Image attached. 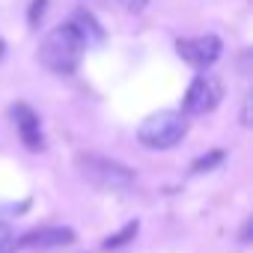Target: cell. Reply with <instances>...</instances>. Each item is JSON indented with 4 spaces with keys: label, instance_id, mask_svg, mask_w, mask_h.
<instances>
[{
    "label": "cell",
    "instance_id": "obj_1",
    "mask_svg": "<svg viewBox=\"0 0 253 253\" xmlns=\"http://www.w3.org/2000/svg\"><path fill=\"white\" fill-rule=\"evenodd\" d=\"M84 51H86V42L78 33V27L75 24H60V27H54L42 39V45H39V63L48 72H54V75H72L81 66Z\"/></svg>",
    "mask_w": 253,
    "mask_h": 253
},
{
    "label": "cell",
    "instance_id": "obj_2",
    "mask_svg": "<svg viewBox=\"0 0 253 253\" xmlns=\"http://www.w3.org/2000/svg\"><path fill=\"white\" fill-rule=\"evenodd\" d=\"M78 170L98 191L119 194V191H128L134 185V170L125 167V164H119V161H113V158H107V155L84 152V155H78Z\"/></svg>",
    "mask_w": 253,
    "mask_h": 253
},
{
    "label": "cell",
    "instance_id": "obj_3",
    "mask_svg": "<svg viewBox=\"0 0 253 253\" xmlns=\"http://www.w3.org/2000/svg\"><path fill=\"white\" fill-rule=\"evenodd\" d=\"M188 134V116L179 110H158L143 119L137 128V140L146 149H173Z\"/></svg>",
    "mask_w": 253,
    "mask_h": 253
},
{
    "label": "cell",
    "instance_id": "obj_4",
    "mask_svg": "<svg viewBox=\"0 0 253 253\" xmlns=\"http://www.w3.org/2000/svg\"><path fill=\"white\" fill-rule=\"evenodd\" d=\"M223 98V84L217 75H197L185 92V113L188 116H206L211 113Z\"/></svg>",
    "mask_w": 253,
    "mask_h": 253
},
{
    "label": "cell",
    "instance_id": "obj_5",
    "mask_svg": "<svg viewBox=\"0 0 253 253\" xmlns=\"http://www.w3.org/2000/svg\"><path fill=\"white\" fill-rule=\"evenodd\" d=\"M176 51L179 57L194 66V69H209L220 60L223 54V42L214 36V33H206V36H194V39H179L176 42Z\"/></svg>",
    "mask_w": 253,
    "mask_h": 253
},
{
    "label": "cell",
    "instance_id": "obj_6",
    "mask_svg": "<svg viewBox=\"0 0 253 253\" xmlns=\"http://www.w3.org/2000/svg\"><path fill=\"white\" fill-rule=\"evenodd\" d=\"M9 116H12V122H15V131H18L21 143H24L30 152H42V149H45V137H42V125H39L36 110H33L30 104H24V101H15V104L9 107Z\"/></svg>",
    "mask_w": 253,
    "mask_h": 253
},
{
    "label": "cell",
    "instance_id": "obj_7",
    "mask_svg": "<svg viewBox=\"0 0 253 253\" xmlns=\"http://www.w3.org/2000/svg\"><path fill=\"white\" fill-rule=\"evenodd\" d=\"M75 244V229L72 226H39L30 229L24 238H18V247H30V250H54V247H69Z\"/></svg>",
    "mask_w": 253,
    "mask_h": 253
},
{
    "label": "cell",
    "instance_id": "obj_8",
    "mask_svg": "<svg viewBox=\"0 0 253 253\" xmlns=\"http://www.w3.org/2000/svg\"><path fill=\"white\" fill-rule=\"evenodd\" d=\"M72 24H75V27H78V33H81V36H84V42H86V45H89V36H92V39H95V42H98V39H101V36H104V33H101V27H98V24H95V18H92V15H89V12H84V9H81V12H78V15H75V21H72Z\"/></svg>",
    "mask_w": 253,
    "mask_h": 253
},
{
    "label": "cell",
    "instance_id": "obj_9",
    "mask_svg": "<svg viewBox=\"0 0 253 253\" xmlns=\"http://www.w3.org/2000/svg\"><path fill=\"white\" fill-rule=\"evenodd\" d=\"M137 229H140V226H137V220L125 223V226H122L116 235H107V238L101 241V247H104V250H116V247H122V244H128V241L137 235Z\"/></svg>",
    "mask_w": 253,
    "mask_h": 253
},
{
    "label": "cell",
    "instance_id": "obj_10",
    "mask_svg": "<svg viewBox=\"0 0 253 253\" xmlns=\"http://www.w3.org/2000/svg\"><path fill=\"white\" fill-rule=\"evenodd\" d=\"M18 250V235L9 223L0 220V253H15Z\"/></svg>",
    "mask_w": 253,
    "mask_h": 253
},
{
    "label": "cell",
    "instance_id": "obj_11",
    "mask_svg": "<svg viewBox=\"0 0 253 253\" xmlns=\"http://www.w3.org/2000/svg\"><path fill=\"white\" fill-rule=\"evenodd\" d=\"M223 161V152L217 149V152H209V155H203V158H197L194 161V173H209L211 167H217Z\"/></svg>",
    "mask_w": 253,
    "mask_h": 253
},
{
    "label": "cell",
    "instance_id": "obj_12",
    "mask_svg": "<svg viewBox=\"0 0 253 253\" xmlns=\"http://www.w3.org/2000/svg\"><path fill=\"white\" fill-rule=\"evenodd\" d=\"M45 3H48V0H33V3H30V15H27L30 27H39V21L45 15Z\"/></svg>",
    "mask_w": 253,
    "mask_h": 253
},
{
    "label": "cell",
    "instance_id": "obj_13",
    "mask_svg": "<svg viewBox=\"0 0 253 253\" xmlns=\"http://www.w3.org/2000/svg\"><path fill=\"white\" fill-rule=\"evenodd\" d=\"M110 3L116 9H122V12H140L146 6V0H110Z\"/></svg>",
    "mask_w": 253,
    "mask_h": 253
},
{
    "label": "cell",
    "instance_id": "obj_14",
    "mask_svg": "<svg viewBox=\"0 0 253 253\" xmlns=\"http://www.w3.org/2000/svg\"><path fill=\"white\" fill-rule=\"evenodd\" d=\"M250 229H253V220L244 223V229H241V244H250Z\"/></svg>",
    "mask_w": 253,
    "mask_h": 253
},
{
    "label": "cell",
    "instance_id": "obj_15",
    "mask_svg": "<svg viewBox=\"0 0 253 253\" xmlns=\"http://www.w3.org/2000/svg\"><path fill=\"white\" fill-rule=\"evenodd\" d=\"M241 125H250V101H244V110H241Z\"/></svg>",
    "mask_w": 253,
    "mask_h": 253
},
{
    "label": "cell",
    "instance_id": "obj_16",
    "mask_svg": "<svg viewBox=\"0 0 253 253\" xmlns=\"http://www.w3.org/2000/svg\"><path fill=\"white\" fill-rule=\"evenodd\" d=\"M0 51H3V42H0Z\"/></svg>",
    "mask_w": 253,
    "mask_h": 253
}]
</instances>
